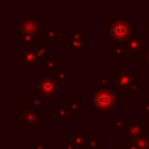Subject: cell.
Here are the masks:
<instances>
[{
  "label": "cell",
  "mask_w": 149,
  "mask_h": 149,
  "mask_svg": "<svg viewBox=\"0 0 149 149\" xmlns=\"http://www.w3.org/2000/svg\"><path fill=\"white\" fill-rule=\"evenodd\" d=\"M12 118L22 126L24 131H47L49 118L42 110L36 109L29 101H20L12 107Z\"/></svg>",
  "instance_id": "6da1fadb"
},
{
  "label": "cell",
  "mask_w": 149,
  "mask_h": 149,
  "mask_svg": "<svg viewBox=\"0 0 149 149\" xmlns=\"http://www.w3.org/2000/svg\"><path fill=\"white\" fill-rule=\"evenodd\" d=\"M18 21L12 25V36L18 37L20 34H43L47 37L52 24L42 22L41 12H18Z\"/></svg>",
  "instance_id": "7a4b0ae2"
},
{
  "label": "cell",
  "mask_w": 149,
  "mask_h": 149,
  "mask_svg": "<svg viewBox=\"0 0 149 149\" xmlns=\"http://www.w3.org/2000/svg\"><path fill=\"white\" fill-rule=\"evenodd\" d=\"M114 92L118 95H136L144 85L137 82V72L132 71L131 65H119L113 72Z\"/></svg>",
  "instance_id": "3957f363"
},
{
  "label": "cell",
  "mask_w": 149,
  "mask_h": 149,
  "mask_svg": "<svg viewBox=\"0 0 149 149\" xmlns=\"http://www.w3.org/2000/svg\"><path fill=\"white\" fill-rule=\"evenodd\" d=\"M107 41L113 43H126L132 36L137 34V25L130 18L107 17Z\"/></svg>",
  "instance_id": "277c9868"
},
{
  "label": "cell",
  "mask_w": 149,
  "mask_h": 149,
  "mask_svg": "<svg viewBox=\"0 0 149 149\" xmlns=\"http://www.w3.org/2000/svg\"><path fill=\"white\" fill-rule=\"evenodd\" d=\"M89 102L90 107L95 109L100 113H106L119 107L118 94L114 90L107 89H89Z\"/></svg>",
  "instance_id": "5b68a950"
},
{
  "label": "cell",
  "mask_w": 149,
  "mask_h": 149,
  "mask_svg": "<svg viewBox=\"0 0 149 149\" xmlns=\"http://www.w3.org/2000/svg\"><path fill=\"white\" fill-rule=\"evenodd\" d=\"M49 54V49H45V47L18 50V65H21L26 72H34L38 65L42 67Z\"/></svg>",
  "instance_id": "8992f818"
},
{
  "label": "cell",
  "mask_w": 149,
  "mask_h": 149,
  "mask_svg": "<svg viewBox=\"0 0 149 149\" xmlns=\"http://www.w3.org/2000/svg\"><path fill=\"white\" fill-rule=\"evenodd\" d=\"M41 70H42V74H51V76L56 77L60 82L70 84L71 80H72V73L65 70V67L60 63V60L56 59L54 56V54H51V52L45 59Z\"/></svg>",
  "instance_id": "52a82bcc"
},
{
  "label": "cell",
  "mask_w": 149,
  "mask_h": 149,
  "mask_svg": "<svg viewBox=\"0 0 149 149\" xmlns=\"http://www.w3.org/2000/svg\"><path fill=\"white\" fill-rule=\"evenodd\" d=\"M60 90V81L51 74H41L37 80V93L42 100H52Z\"/></svg>",
  "instance_id": "ba28073f"
},
{
  "label": "cell",
  "mask_w": 149,
  "mask_h": 149,
  "mask_svg": "<svg viewBox=\"0 0 149 149\" xmlns=\"http://www.w3.org/2000/svg\"><path fill=\"white\" fill-rule=\"evenodd\" d=\"M90 45L89 36H85L84 33L79 30H74L73 33L65 36L64 38V51L65 54H81L85 49H88Z\"/></svg>",
  "instance_id": "9c48e42d"
},
{
  "label": "cell",
  "mask_w": 149,
  "mask_h": 149,
  "mask_svg": "<svg viewBox=\"0 0 149 149\" xmlns=\"http://www.w3.org/2000/svg\"><path fill=\"white\" fill-rule=\"evenodd\" d=\"M148 42L144 41V36H132L128 41L126 42L127 52H130L132 60H143L144 54L147 51Z\"/></svg>",
  "instance_id": "30bf717a"
},
{
  "label": "cell",
  "mask_w": 149,
  "mask_h": 149,
  "mask_svg": "<svg viewBox=\"0 0 149 149\" xmlns=\"http://www.w3.org/2000/svg\"><path fill=\"white\" fill-rule=\"evenodd\" d=\"M18 50L31 49V47H45L47 49V37L43 34H20L17 37Z\"/></svg>",
  "instance_id": "8fae6325"
},
{
  "label": "cell",
  "mask_w": 149,
  "mask_h": 149,
  "mask_svg": "<svg viewBox=\"0 0 149 149\" xmlns=\"http://www.w3.org/2000/svg\"><path fill=\"white\" fill-rule=\"evenodd\" d=\"M144 123H143V119H127V128H126V139H134L137 137L145 132Z\"/></svg>",
  "instance_id": "7c38bea8"
},
{
  "label": "cell",
  "mask_w": 149,
  "mask_h": 149,
  "mask_svg": "<svg viewBox=\"0 0 149 149\" xmlns=\"http://www.w3.org/2000/svg\"><path fill=\"white\" fill-rule=\"evenodd\" d=\"M127 149H149V132H143L140 136L134 139H124Z\"/></svg>",
  "instance_id": "4fadbf2b"
},
{
  "label": "cell",
  "mask_w": 149,
  "mask_h": 149,
  "mask_svg": "<svg viewBox=\"0 0 149 149\" xmlns=\"http://www.w3.org/2000/svg\"><path fill=\"white\" fill-rule=\"evenodd\" d=\"M71 140L73 141V144L77 147V149L81 148H89V143H90V132L89 131H72L71 132Z\"/></svg>",
  "instance_id": "5bb4252c"
},
{
  "label": "cell",
  "mask_w": 149,
  "mask_h": 149,
  "mask_svg": "<svg viewBox=\"0 0 149 149\" xmlns=\"http://www.w3.org/2000/svg\"><path fill=\"white\" fill-rule=\"evenodd\" d=\"M52 116H54V119H56V120L59 122L60 126H64L65 122L72 118V114H71L64 106L58 105L52 109Z\"/></svg>",
  "instance_id": "9a60e30c"
},
{
  "label": "cell",
  "mask_w": 149,
  "mask_h": 149,
  "mask_svg": "<svg viewBox=\"0 0 149 149\" xmlns=\"http://www.w3.org/2000/svg\"><path fill=\"white\" fill-rule=\"evenodd\" d=\"M59 105L64 106L72 115L84 113V102L82 101H60Z\"/></svg>",
  "instance_id": "2e32d148"
},
{
  "label": "cell",
  "mask_w": 149,
  "mask_h": 149,
  "mask_svg": "<svg viewBox=\"0 0 149 149\" xmlns=\"http://www.w3.org/2000/svg\"><path fill=\"white\" fill-rule=\"evenodd\" d=\"M94 88L95 89H114V79L113 77H95L94 79Z\"/></svg>",
  "instance_id": "e0dca14e"
},
{
  "label": "cell",
  "mask_w": 149,
  "mask_h": 149,
  "mask_svg": "<svg viewBox=\"0 0 149 149\" xmlns=\"http://www.w3.org/2000/svg\"><path fill=\"white\" fill-rule=\"evenodd\" d=\"M113 58L115 60H123L126 59L127 55V49H126V43H113Z\"/></svg>",
  "instance_id": "ac0fdd59"
},
{
  "label": "cell",
  "mask_w": 149,
  "mask_h": 149,
  "mask_svg": "<svg viewBox=\"0 0 149 149\" xmlns=\"http://www.w3.org/2000/svg\"><path fill=\"white\" fill-rule=\"evenodd\" d=\"M113 127H114V130H118V131H126L127 119H114L113 120Z\"/></svg>",
  "instance_id": "d6986e66"
},
{
  "label": "cell",
  "mask_w": 149,
  "mask_h": 149,
  "mask_svg": "<svg viewBox=\"0 0 149 149\" xmlns=\"http://www.w3.org/2000/svg\"><path fill=\"white\" fill-rule=\"evenodd\" d=\"M101 147H102V139L100 136H94L90 139L89 148L88 149H101Z\"/></svg>",
  "instance_id": "ffe728a7"
},
{
  "label": "cell",
  "mask_w": 149,
  "mask_h": 149,
  "mask_svg": "<svg viewBox=\"0 0 149 149\" xmlns=\"http://www.w3.org/2000/svg\"><path fill=\"white\" fill-rule=\"evenodd\" d=\"M29 102L38 110H42V98L39 95H30L29 97Z\"/></svg>",
  "instance_id": "44dd1931"
},
{
  "label": "cell",
  "mask_w": 149,
  "mask_h": 149,
  "mask_svg": "<svg viewBox=\"0 0 149 149\" xmlns=\"http://www.w3.org/2000/svg\"><path fill=\"white\" fill-rule=\"evenodd\" d=\"M47 39H49V41L58 42L60 39V31L56 30V29H51V30L47 33Z\"/></svg>",
  "instance_id": "7402d4cb"
},
{
  "label": "cell",
  "mask_w": 149,
  "mask_h": 149,
  "mask_svg": "<svg viewBox=\"0 0 149 149\" xmlns=\"http://www.w3.org/2000/svg\"><path fill=\"white\" fill-rule=\"evenodd\" d=\"M29 149H49L47 143H30Z\"/></svg>",
  "instance_id": "603a6c76"
},
{
  "label": "cell",
  "mask_w": 149,
  "mask_h": 149,
  "mask_svg": "<svg viewBox=\"0 0 149 149\" xmlns=\"http://www.w3.org/2000/svg\"><path fill=\"white\" fill-rule=\"evenodd\" d=\"M143 36H149V18H143Z\"/></svg>",
  "instance_id": "cb8c5ba5"
},
{
  "label": "cell",
  "mask_w": 149,
  "mask_h": 149,
  "mask_svg": "<svg viewBox=\"0 0 149 149\" xmlns=\"http://www.w3.org/2000/svg\"><path fill=\"white\" fill-rule=\"evenodd\" d=\"M64 149H77V147L73 144V141L71 140L70 136L64 139Z\"/></svg>",
  "instance_id": "d4e9b609"
},
{
  "label": "cell",
  "mask_w": 149,
  "mask_h": 149,
  "mask_svg": "<svg viewBox=\"0 0 149 149\" xmlns=\"http://www.w3.org/2000/svg\"><path fill=\"white\" fill-rule=\"evenodd\" d=\"M143 123H144V127H145V130L149 132V114L147 113H144L143 114Z\"/></svg>",
  "instance_id": "484cf974"
},
{
  "label": "cell",
  "mask_w": 149,
  "mask_h": 149,
  "mask_svg": "<svg viewBox=\"0 0 149 149\" xmlns=\"http://www.w3.org/2000/svg\"><path fill=\"white\" fill-rule=\"evenodd\" d=\"M109 149H127V144L126 143H114L113 147Z\"/></svg>",
  "instance_id": "4316f807"
},
{
  "label": "cell",
  "mask_w": 149,
  "mask_h": 149,
  "mask_svg": "<svg viewBox=\"0 0 149 149\" xmlns=\"http://www.w3.org/2000/svg\"><path fill=\"white\" fill-rule=\"evenodd\" d=\"M143 60H144V64L149 68V42H148L147 51H145V54H144V58H143Z\"/></svg>",
  "instance_id": "83f0119b"
},
{
  "label": "cell",
  "mask_w": 149,
  "mask_h": 149,
  "mask_svg": "<svg viewBox=\"0 0 149 149\" xmlns=\"http://www.w3.org/2000/svg\"><path fill=\"white\" fill-rule=\"evenodd\" d=\"M143 109H144V113L149 114V101H145V102L143 103Z\"/></svg>",
  "instance_id": "f1b7e54d"
},
{
  "label": "cell",
  "mask_w": 149,
  "mask_h": 149,
  "mask_svg": "<svg viewBox=\"0 0 149 149\" xmlns=\"http://www.w3.org/2000/svg\"><path fill=\"white\" fill-rule=\"evenodd\" d=\"M148 81H149V74H148Z\"/></svg>",
  "instance_id": "f546056e"
},
{
  "label": "cell",
  "mask_w": 149,
  "mask_h": 149,
  "mask_svg": "<svg viewBox=\"0 0 149 149\" xmlns=\"http://www.w3.org/2000/svg\"><path fill=\"white\" fill-rule=\"evenodd\" d=\"M148 101H149V95H148Z\"/></svg>",
  "instance_id": "4dcf8cb0"
}]
</instances>
